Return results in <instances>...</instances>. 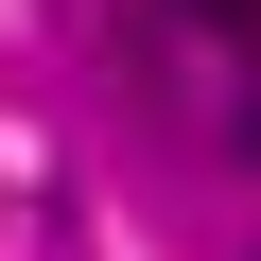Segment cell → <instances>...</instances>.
Segmentation results:
<instances>
[{
  "mask_svg": "<svg viewBox=\"0 0 261 261\" xmlns=\"http://www.w3.org/2000/svg\"><path fill=\"white\" fill-rule=\"evenodd\" d=\"M192 18H209V35H261V0H192Z\"/></svg>",
  "mask_w": 261,
  "mask_h": 261,
  "instance_id": "cell-1",
  "label": "cell"
}]
</instances>
